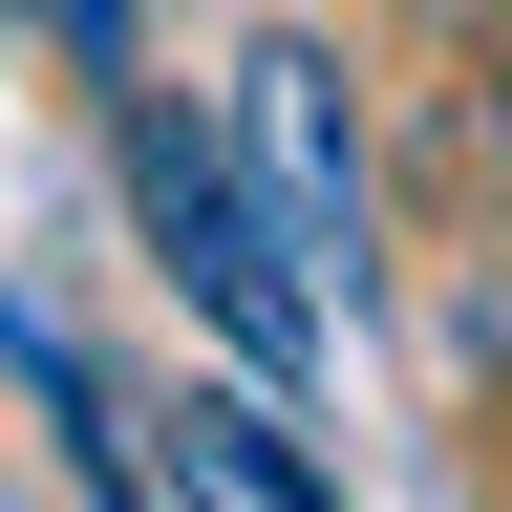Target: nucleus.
Masks as SVG:
<instances>
[{
	"mask_svg": "<svg viewBox=\"0 0 512 512\" xmlns=\"http://www.w3.org/2000/svg\"><path fill=\"white\" fill-rule=\"evenodd\" d=\"M235 86H256V150H278V192H299L320 235H363V128H342V64H320V43H256Z\"/></svg>",
	"mask_w": 512,
	"mask_h": 512,
	"instance_id": "f03ea898",
	"label": "nucleus"
},
{
	"mask_svg": "<svg viewBox=\"0 0 512 512\" xmlns=\"http://www.w3.org/2000/svg\"><path fill=\"white\" fill-rule=\"evenodd\" d=\"M107 171H128V214H150V278H192V320H214L256 384H299V363H320V278H299V235L235 192L214 107H171V86H107Z\"/></svg>",
	"mask_w": 512,
	"mask_h": 512,
	"instance_id": "f257e3e1",
	"label": "nucleus"
},
{
	"mask_svg": "<svg viewBox=\"0 0 512 512\" xmlns=\"http://www.w3.org/2000/svg\"><path fill=\"white\" fill-rule=\"evenodd\" d=\"M22 22H43L64 64H86V86H150V64H128V0H22Z\"/></svg>",
	"mask_w": 512,
	"mask_h": 512,
	"instance_id": "20e7f679",
	"label": "nucleus"
},
{
	"mask_svg": "<svg viewBox=\"0 0 512 512\" xmlns=\"http://www.w3.org/2000/svg\"><path fill=\"white\" fill-rule=\"evenodd\" d=\"M171 427H192V470H214L235 512H342V491H320V470H299V427H278V406H256V384H214V406H171Z\"/></svg>",
	"mask_w": 512,
	"mask_h": 512,
	"instance_id": "7ed1b4c3",
	"label": "nucleus"
}]
</instances>
